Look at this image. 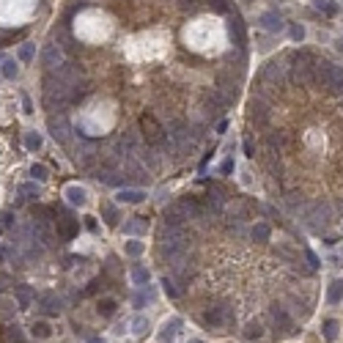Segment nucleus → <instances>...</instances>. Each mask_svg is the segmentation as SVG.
I'll return each instance as SVG.
<instances>
[{
	"label": "nucleus",
	"instance_id": "f257e3e1",
	"mask_svg": "<svg viewBox=\"0 0 343 343\" xmlns=\"http://www.w3.org/2000/svg\"><path fill=\"white\" fill-rule=\"evenodd\" d=\"M250 137L274 198L310 233H343V66L286 47L255 71Z\"/></svg>",
	"mask_w": 343,
	"mask_h": 343
},
{
	"label": "nucleus",
	"instance_id": "f03ea898",
	"mask_svg": "<svg viewBox=\"0 0 343 343\" xmlns=\"http://www.w3.org/2000/svg\"><path fill=\"white\" fill-rule=\"evenodd\" d=\"M201 321L206 324V327L220 329V327H231V324L236 321V316H233V308L228 302H211L209 308H203Z\"/></svg>",
	"mask_w": 343,
	"mask_h": 343
},
{
	"label": "nucleus",
	"instance_id": "7ed1b4c3",
	"mask_svg": "<svg viewBox=\"0 0 343 343\" xmlns=\"http://www.w3.org/2000/svg\"><path fill=\"white\" fill-rule=\"evenodd\" d=\"M258 25L264 30H269V33H280L283 28H286V22L280 20V14H274V11H266V14H261Z\"/></svg>",
	"mask_w": 343,
	"mask_h": 343
},
{
	"label": "nucleus",
	"instance_id": "20e7f679",
	"mask_svg": "<svg viewBox=\"0 0 343 343\" xmlns=\"http://www.w3.org/2000/svg\"><path fill=\"white\" fill-rule=\"evenodd\" d=\"M80 231V223L71 214H61V220H58V233H61L63 239H71L74 233Z\"/></svg>",
	"mask_w": 343,
	"mask_h": 343
},
{
	"label": "nucleus",
	"instance_id": "39448f33",
	"mask_svg": "<svg viewBox=\"0 0 343 343\" xmlns=\"http://www.w3.org/2000/svg\"><path fill=\"white\" fill-rule=\"evenodd\" d=\"M63 195H66V201H69L71 206H85V201H88V192H85L83 187H77V184L66 187L63 189Z\"/></svg>",
	"mask_w": 343,
	"mask_h": 343
},
{
	"label": "nucleus",
	"instance_id": "423d86ee",
	"mask_svg": "<svg viewBox=\"0 0 343 343\" xmlns=\"http://www.w3.org/2000/svg\"><path fill=\"white\" fill-rule=\"evenodd\" d=\"M39 302H42V310H44L47 316H58V313H61V308H63V302L58 299L55 294H44Z\"/></svg>",
	"mask_w": 343,
	"mask_h": 343
},
{
	"label": "nucleus",
	"instance_id": "0eeeda50",
	"mask_svg": "<svg viewBox=\"0 0 343 343\" xmlns=\"http://www.w3.org/2000/svg\"><path fill=\"white\" fill-rule=\"evenodd\" d=\"M261 335H264V324L258 321V319H252V321H247L245 324V332H242V338L245 341H261Z\"/></svg>",
	"mask_w": 343,
	"mask_h": 343
},
{
	"label": "nucleus",
	"instance_id": "6e6552de",
	"mask_svg": "<svg viewBox=\"0 0 343 343\" xmlns=\"http://www.w3.org/2000/svg\"><path fill=\"white\" fill-rule=\"evenodd\" d=\"M118 203H140L146 201V192L143 189H118Z\"/></svg>",
	"mask_w": 343,
	"mask_h": 343
},
{
	"label": "nucleus",
	"instance_id": "1a4fd4ad",
	"mask_svg": "<svg viewBox=\"0 0 343 343\" xmlns=\"http://www.w3.org/2000/svg\"><path fill=\"white\" fill-rule=\"evenodd\" d=\"M14 299H17V305H20V310H28L30 302H33V291H30L28 286H20V288H14Z\"/></svg>",
	"mask_w": 343,
	"mask_h": 343
},
{
	"label": "nucleus",
	"instance_id": "9d476101",
	"mask_svg": "<svg viewBox=\"0 0 343 343\" xmlns=\"http://www.w3.org/2000/svg\"><path fill=\"white\" fill-rule=\"evenodd\" d=\"M14 308H20L14 299L0 297V319H3V321H11V319H14Z\"/></svg>",
	"mask_w": 343,
	"mask_h": 343
},
{
	"label": "nucleus",
	"instance_id": "9b49d317",
	"mask_svg": "<svg viewBox=\"0 0 343 343\" xmlns=\"http://www.w3.org/2000/svg\"><path fill=\"white\" fill-rule=\"evenodd\" d=\"M179 327H182V319H170V321H165V327H162L160 338H162L165 343H168V341H173V338H176V332H179Z\"/></svg>",
	"mask_w": 343,
	"mask_h": 343
},
{
	"label": "nucleus",
	"instance_id": "f8f14e48",
	"mask_svg": "<svg viewBox=\"0 0 343 343\" xmlns=\"http://www.w3.org/2000/svg\"><path fill=\"white\" fill-rule=\"evenodd\" d=\"M30 335L39 338V341H47V338L52 335V329H49L47 321H33V324H30Z\"/></svg>",
	"mask_w": 343,
	"mask_h": 343
},
{
	"label": "nucleus",
	"instance_id": "ddd939ff",
	"mask_svg": "<svg viewBox=\"0 0 343 343\" xmlns=\"http://www.w3.org/2000/svg\"><path fill=\"white\" fill-rule=\"evenodd\" d=\"M17 58H20L22 63H30V61L36 58V44H30V42L20 44V49H17Z\"/></svg>",
	"mask_w": 343,
	"mask_h": 343
},
{
	"label": "nucleus",
	"instance_id": "4468645a",
	"mask_svg": "<svg viewBox=\"0 0 343 343\" xmlns=\"http://www.w3.org/2000/svg\"><path fill=\"white\" fill-rule=\"evenodd\" d=\"M162 288H165V294H168L170 299H182V291H179V286H176V280L170 277V274L162 277Z\"/></svg>",
	"mask_w": 343,
	"mask_h": 343
},
{
	"label": "nucleus",
	"instance_id": "2eb2a0df",
	"mask_svg": "<svg viewBox=\"0 0 343 343\" xmlns=\"http://www.w3.org/2000/svg\"><path fill=\"white\" fill-rule=\"evenodd\" d=\"M44 146V137L39 132H25V148L28 151H39Z\"/></svg>",
	"mask_w": 343,
	"mask_h": 343
},
{
	"label": "nucleus",
	"instance_id": "dca6fc26",
	"mask_svg": "<svg viewBox=\"0 0 343 343\" xmlns=\"http://www.w3.org/2000/svg\"><path fill=\"white\" fill-rule=\"evenodd\" d=\"M140 231H146V220L143 217H132L124 225V233H129V236H135V233H140Z\"/></svg>",
	"mask_w": 343,
	"mask_h": 343
},
{
	"label": "nucleus",
	"instance_id": "f3484780",
	"mask_svg": "<svg viewBox=\"0 0 343 343\" xmlns=\"http://www.w3.org/2000/svg\"><path fill=\"white\" fill-rule=\"evenodd\" d=\"M0 71H3L6 80H14L17 74H20V66H17V61H3L0 63Z\"/></svg>",
	"mask_w": 343,
	"mask_h": 343
},
{
	"label": "nucleus",
	"instance_id": "a211bd4d",
	"mask_svg": "<svg viewBox=\"0 0 343 343\" xmlns=\"http://www.w3.org/2000/svg\"><path fill=\"white\" fill-rule=\"evenodd\" d=\"M143 250H146V245H143L140 239H132V242H126V247H124V252L126 255H132V258L143 255Z\"/></svg>",
	"mask_w": 343,
	"mask_h": 343
},
{
	"label": "nucleus",
	"instance_id": "6ab92c4d",
	"mask_svg": "<svg viewBox=\"0 0 343 343\" xmlns=\"http://www.w3.org/2000/svg\"><path fill=\"white\" fill-rule=\"evenodd\" d=\"M115 308H118V305H115V299H110V297H107V299H99V316L110 319V316L115 313Z\"/></svg>",
	"mask_w": 343,
	"mask_h": 343
},
{
	"label": "nucleus",
	"instance_id": "aec40b11",
	"mask_svg": "<svg viewBox=\"0 0 343 343\" xmlns=\"http://www.w3.org/2000/svg\"><path fill=\"white\" fill-rule=\"evenodd\" d=\"M102 217H105L107 225H115V223H118V209L110 206V203H105V206H102Z\"/></svg>",
	"mask_w": 343,
	"mask_h": 343
},
{
	"label": "nucleus",
	"instance_id": "412c9836",
	"mask_svg": "<svg viewBox=\"0 0 343 343\" xmlns=\"http://www.w3.org/2000/svg\"><path fill=\"white\" fill-rule=\"evenodd\" d=\"M316 6H319V11H324L327 17H335L338 14V3H335V0H316Z\"/></svg>",
	"mask_w": 343,
	"mask_h": 343
},
{
	"label": "nucleus",
	"instance_id": "4be33fe9",
	"mask_svg": "<svg viewBox=\"0 0 343 343\" xmlns=\"http://www.w3.org/2000/svg\"><path fill=\"white\" fill-rule=\"evenodd\" d=\"M148 277H151V274H148V269H146V266H135V269H132V280L137 283V286H146V283H148Z\"/></svg>",
	"mask_w": 343,
	"mask_h": 343
},
{
	"label": "nucleus",
	"instance_id": "5701e85b",
	"mask_svg": "<svg viewBox=\"0 0 343 343\" xmlns=\"http://www.w3.org/2000/svg\"><path fill=\"white\" fill-rule=\"evenodd\" d=\"M341 297H343V280H335L332 286H329V291H327V299L329 302H341Z\"/></svg>",
	"mask_w": 343,
	"mask_h": 343
},
{
	"label": "nucleus",
	"instance_id": "b1692460",
	"mask_svg": "<svg viewBox=\"0 0 343 343\" xmlns=\"http://www.w3.org/2000/svg\"><path fill=\"white\" fill-rule=\"evenodd\" d=\"M132 332H135V335H146V332H148V319L137 316V319L132 321Z\"/></svg>",
	"mask_w": 343,
	"mask_h": 343
},
{
	"label": "nucleus",
	"instance_id": "393cba45",
	"mask_svg": "<svg viewBox=\"0 0 343 343\" xmlns=\"http://www.w3.org/2000/svg\"><path fill=\"white\" fill-rule=\"evenodd\" d=\"M8 228H14V214H11V211H3V214H0V233L8 231Z\"/></svg>",
	"mask_w": 343,
	"mask_h": 343
},
{
	"label": "nucleus",
	"instance_id": "a878e982",
	"mask_svg": "<svg viewBox=\"0 0 343 343\" xmlns=\"http://www.w3.org/2000/svg\"><path fill=\"white\" fill-rule=\"evenodd\" d=\"M30 176H33V182H44L47 179V168L44 165H30Z\"/></svg>",
	"mask_w": 343,
	"mask_h": 343
},
{
	"label": "nucleus",
	"instance_id": "bb28decb",
	"mask_svg": "<svg viewBox=\"0 0 343 343\" xmlns=\"http://www.w3.org/2000/svg\"><path fill=\"white\" fill-rule=\"evenodd\" d=\"M288 33H291V42H294V44H299L302 39H305V28H302V25H291Z\"/></svg>",
	"mask_w": 343,
	"mask_h": 343
},
{
	"label": "nucleus",
	"instance_id": "cd10ccee",
	"mask_svg": "<svg viewBox=\"0 0 343 343\" xmlns=\"http://www.w3.org/2000/svg\"><path fill=\"white\" fill-rule=\"evenodd\" d=\"M324 335H327V341H335L338 338V324L335 321H324Z\"/></svg>",
	"mask_w": 343,
	"mask_h": 343
},
{
	"label": "nucleus",
	"instance_id": "c85d7f7f",
	"mask_svg": "<svg viewBox=\"0 0 343 343\" xmlns=\"http://www.w3.org/2000/svg\"><path fill=\"white\" fill-rule=\"evenodd\" d=\"M233 173V157H225L223 165H220V176H231Z\"/></svg>",
	"mask_w": 343,
	"mask_h": 343
},
{
	"label": "nucleus",
	"instance_id": "c756f323",
	"mask_svg": "<svg viewBox=\"0 0 343 343\" xmlns=\"http://www.w3.org/2000/svg\"><path fill=\"white\" fill-rule=\"evenodd\" d=\"M20 195H39V187H36V184H22Z\"/></svg>",
	"mask_w": 343,
	"mask_h": 343
},
{
	"label": "nucleus",
	"instance_id": "7c9ffc66",
	"mask_svg": "<svg viewBox=\"0 0 343 343\" xmlns=\"http://www.w3.org/2000/svg\"><path fill=\"white\" fill-rule=\"evenodd\" d=\"M22 107H25V113H33V102H30V96H22Z\"/></svg>",
	"mask_w": 343,
	"mask_h": 343
},
{
	"label": "nucleus",
	"instance_id": "2f4dec72",
	"mask_svg": "<svg viewBox=\"0 0 343 343\" xmlns=\"http://www.w3.org/2000/svg\"><path fill=\"white\" fill-rule=\"evenodd\" d=\"M8 335H11V341L22 343V332H20V327H11V332H8Z\"/></svg>",
	"mask_w": 343,
	"mask_h": 343
},
{
	"label": "nucleus",
	"instance_id": "473e14b6",
	"mask_svg": "<svg viewBox=\"0 0 343 343\" xmlns=\"http://www.w3.org/2000/svg\"><path fill=\"white\" fill-rule=\"evenodd\" d=\"M85 228H88V231H96V220H93V217H85Z\"/></svg>",
	"mask_w": 343,
	"mask_h": 343
},
{
	"label": "nucleus",
	"instance_id": "72a5a7b5",
	"mask_svg": "<svg viewBox=\"0 0 343 343\" xmlns=\"http://www.w3.org/2000/svg\"><path fill=\"white\" fill-rule=\"evenodd\" d=\"M3 44H6V36H0V47H3Z\"/></svg>",
	"mask_w": 343,
	"mask_h": 343
},
{
	"label": "nucleus",
	"instance_id": "f704fd0d",
	"mask_svg": "<svg viewBox=\"0 0 343 343\" xmlns=\"http://www.w3.org/2000/svg\"><path fill=\"white\" fill-rule=\"evenodd\" d=\"M189 343H203V341H189Z\"/></svg>",
	"mask_w": 343,
	"mask_h": 343
},
{
	"label": "nucleus",
	"instance_id": "c9c22d12",
	"mask_svg": "<svg viewBox=\"0 0 343 343\" xmlns=\"http://www.w3.org/2000/svg\"><path fill=\"white\" fill-rule=\"evenodd\" d=\"M91 343H102V341H99V338H96V341H91Z\"/></svg>",
	"mask_w": 343,
	"mask_h": 343
},
{
	"label": "nucleus",
	"instance_id": "e433bc0d",
	"mask_svg": "<svg viewBox=\"0 0 343 343\" xmlns=\"http://www.w3.org/2000/svg\"><path fill=\"white\" fill-rule=\"evenodd\" d=\"M0 63H3V55H0Z\"/></svg>",
	"mask_w": 343,
	"mask_h": 343
}]
</instances>
